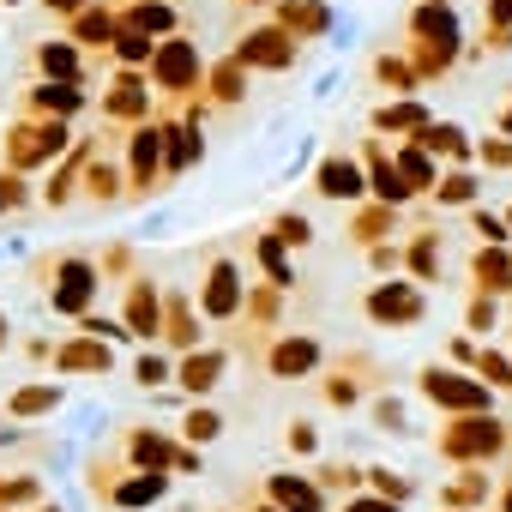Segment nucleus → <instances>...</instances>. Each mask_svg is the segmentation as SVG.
<instances>
[{"label":"nucleus","instance_id":"1","mask_svg":"<svg viewBox=\"0 0 512 512\" xmlns=\"http://www.w3.org/2000/svg\"><path fill=\"white\" fill-rule=\"evenodd\" d=\"M422 398L446 416H494V392L464 368H422Z\"/></svg>","mask_w":512,"mask_h":512},{"label":"nucleus","instance_id":"2","mask_svg":"<svg viewBox=\"0 0 512 512\" xmlns=\"http://www.w3.org/2000/svg\"><path fill=\"white\" fill-rule=\"evenodd\" d=\"M440 452L458 458V464H488L506 452V422L500 416H458L446 434H440Z\"/></svg>","mask_w":512,"mask_h":512},{"label":"nucleus","instance_id":"3","mask_svg":"<svg viewBox=\"0 0 512 512\" xmlns=\"http://www.w3.org/2000/svg\"><path fill=\"white\" fill-rule=\"evenodd\" d=\"M422 314H428V296L416 284H380L368 296V320L374 326H416Z\"/></svg>","mask_w":512,"mask_h":512},{"label":"nucleus","instance_id":"4","mask_svg":"<svg viewBox=\"0 0 512 512\" xmlns=\"http://www.w3.org/2000/svg\"><path fill=\"white\" fill-rule=\"evenodd\" d=\"M470 278H476V296H512V247H476L470 260Z\"/></svg>","mask_w":512,"mask_h":512},{"label":"nucleus","instance_id":"5","mask_svg":"<svg viewBox=\"0 0 512 512\" xmlns=\"http://www.w3.org/2000/svg\"><path fill=\"white\" fill-rule=\"evenodd\" d=\"M314 187H320L326 199H362V193H368V175H362L350 157H326L320 175H314Z\"/></svg>","mask_w":512,"mask_h":512},{"label":"nucleus","instance_id":"6","mask_svg":"<svg viewBox=\"0 0 512 512\" xmlns=\"http://www.w3.org/2000/svg\"><path fill=\"white\" fill-rule=\"evenodd\" d=\"M235 308H241V272L229 260H217L211 266V284H205V314L211 320H229Z\"/></svg>","mask_w":512,"mask_h":512},{"label":"nucleus","instance_id":"7","mask_svg":"<svg viewBox=\"0 0 512 512\" xmlns=\"http://www.w3.org/2000/svg\"><path fill=\"white\" fill-rule=\"evenodd\" d=\"M416 145H422L428 157H452V163H470V139H464V127H458V121H428V127L416 133Z\"/></svg>","mask_w":512,"mask_h":512},{"label":"nucleus","instance_id":"8","mask_svg":"<svg viewBox=\"0 0 512 512\" xmlns=\"http://www.w3.org/2000/svg\"><path fill=\"white\" fill-rule=\"evenodd\" d=\"M392 169H398L404 193H434V181H440V169H434V157H428L422 145H404V151H392Z\"/></svg>","mask_w":512,"mask_h":512},{"label":"nucleus","instance_id":"9","mask_svg":"<svg viewBox=\"0 0 512 512\" xmlns=\"http://www.w3.org/2000/svg\"><path fill=\"white\" fill-rule=\"evenodd\" d=\"M241 61H253V67H290L296 61V43L284 31H253L241 43Z\"/></svg>","mask_w":512,"mask_h":512},{"label":"nucleus","instance_id":"10","mask_svg":"<svg viewBox=\"0 0 512 512\" xmlns=\"http://www.w3.org/2000/svg\"><path fill=\"white\" fill-rule=\"evenodd\" d=\"M151 67H157V79H163L169 91H181V85H187V79L199 73V55H193V43H163Z\"/></svg>","mask_w":512,"mask_h":512},{"label":"nucleus","instance_id":"11","mask_svg":"<svg viewBox=\"0 0 512 512\" xmlns=\"http://www.w3.org/2000/svg\"><path fill=\"white\" fill-rule=\"evenodd\" d=\"M368 193H374L380 205H404V199H410L404 181H398V169H392V157H386L380 145H368Z\"/></svg>","mask_w":512,"mask_h":512},{"label":"nucleus","instance_id":"12","mask_svg":"<svg viewBox=\"0 0 512 512\" xmlns=\"http://www.w3.org/2000/svg\"><path fill=\"white\" fill-rule=\"evenodd\" d=\"M272 500L284 512H326V494L308 482V476H272Z\"/></svg>","mask_w":512,"mask_h":512},{"label":"nucleus","instance_id":"13","mask_svg":"<svg viewBox=\"0 0 512 512\" xmlns=\"http://www.w3.org/2000/svg\"><path fill=\"white\" fill-rule=\"evenodd\" d=\"M314 362H320V344H314V338H284V344L272 350V374H278V380H296V374H308Z\"/></svg>","mask_w":512,"mask_h":512},{"label":"nucleus","instance_id":"14","mask_svg":"<svg viewBox=\"0 0 512 512\" xmlns=\"http://www.w3.org/2000/svg\"><path fill=\"white\" fill-rule=\"evenodd\" d=\"M428 121H434V115H428V109H422L416 97H404V103H386V109H374V127H380V133H422Z\"/></svg>","mask_w":512,"mask_h":512},{"label":"nucleus","instance_id":"15","mask_svg":"<svg viewBox=\"0 0 512 512\" xmlns=\"http://www.w3.org/2000/svg\"><path fill=\"white\" fill-rule=\"evenodd\" d=\"M488 488H494V482L482 476V464H464V476H458L440 500H446V506H458V512H476V506L488 500Z\"/></svg>","mask_w":512,"mask_h":512},{"label":"nucleus","instance_id":"16","mask_svg":"<svg viewBox=\"0 0 512 512\" xmlns=\"http://www.w3.org/2000/svg\"><path fill=\"white\" fill-rule=\"evenodd\" d=\"M217 374H223V350H199V356H187L181 362V386L199 398V392H211L217 386Z\"/></svg>","mask_w":512,"mask_h":512},{"label":"nucleus","instance_id":"17","mask_svg":"<svg viewBox=\"0 0 512 512\" xmlns=\"http://www.w3.org/2000/svg\"><path fill=\"white\" fill-rule=\"evenodd\" d=\"M470 368H476V380H482L488 392H512V356H506V350H488V344H482Z\"/></svg>","mask_w":512,"mask_h":512},{"label":"nucleus","instance_id":"18","mask_svg":"<svg viewBox=\"0 0 512 512\" xmlns=\"http://www.w3.org/2000/svg\"><path fill=\"white\" fill-rule=\"evenodd\" d=\"M476 193H482V181H476L470 169H452V175L434 181V199H440V205H476Z\"/></svg>","mask_w":512,"mask_h":512},{"label":"nucleus","instance_id":"19","mask_svg":"<svg viewBox=\"0 0 512 512\" xmlns=\"http://www.w3.org/2000/svg\"><path fill=\"white\" fill-rule=\"evenodd\" d=\"M85 296H91V266H85V260H73V266L61 272V296H55V308L79 314V308H85Z\"/></svg>","mask_w":512,"mask_h":512},{"label":"nucleus","instance_id":"20","mask_svg":"<svg viewBox=\"0 0 512 512\" xmlns=\"http://www.w3.org/2000/svg\"><path fill=\"white\" fill-rule=\"evenodd\" d=\"M470 229L482 235V247H512L506 217H500V211H488V205H470Z\"/></svg>","mask_w":512,"mask_h":512},{"label":"nucleus","instance_id":"21","mask_svg":"<svg viewBox=\"0 0 512 512\" xmlns=\"http://www.w3.org/2000/svg\"><path fill=\"white\" fill-rule=\"evenodd\" d=\"M368 482H374V494H380V500H392V506H404V500L416 494V482H404V476H398V470H386V464H374V470H368Z\"/></svg>","mask_w":512,"mask_h":512},{"label":"nucleus","instance_id":"22","mask_svg":"<svg viewBox=\"0 0 512 512\" xmlns=\"http://www.w3.org/2000/svg\"><path fill=\"white\" fill-rule=\"evenodd\" d=\"M272 241H284V247H308V241H314V223H308L302 211H284V217L272 223Z\"/></svg>","mask_w":512,"mask_h":512},{"label":"nucleus","instance_id":"23","mask_svg":"<svg viewBox=\"0 0 512 512\" xmlns=\"http://www.w3.org/2000/svg\"><path fill=\"white\" fill-rule=\"evenodd\" d=\"M284 25H290V31H326L332 13L320 7V0H302V7H284Z\"/></svg>","mask_w":512,"mask_h":512},{"label":"nucleus","instance_id":"24","mask_svg":"<svg viewBox=\"0 0 512 512\" xmlns=\"http://www.w3.org/2000/svg\"><path fill=\"white\" fill-rule=\"evenodd\" d=\"M410 266H416V278H422V284H434V278H440V247H434V235H416Z\"/></svg>","mask_w":512,"mask_h":512},{"label":"nucleus","instance_id":"25","mask_svg":"<svg viewBox=\"0 0 512 512\" xmlns=\"http://www.w3.org/2000/svg\"><path fill=\"white\" fill-rule=\"evenodd\" d=\"M464 326H470L476 338H488V332L500 326V302H494V296H476V302H470V314H464Z\"/></svg>","mask_w":512,"mask_h":512},{"label":"nucleus","instance_id":"26","mask_svg":"<svg viewBox=\"0 0 512 512\" xmlns=\"http://www.w3.org/2000/svg\"><path fill=\"white\" fill-rule=\"evenodd\" d=\"M163 488H169L163 470H151V476H133V482L121 488V500H127V506H145V500H163Z\"/></svg>","mask_w":512,"mask_h":512},{"label":"nucleus","instance_id":"27","mask_svg":"<svg viewBox=\"0 0 512 512\" xmlns=\"http://www.w3.org/2000/svg\"><path fill=\"white\" fill-rule=\"evenodd\" d=\"M260 260H266V272H272V284H296V272H290V260H284V241H272V235H260Z\"/></svg>","mask_w":512,"mask_h":512},{"label":"nucleus","instance_id":"28","mask_svg":"<svg viewBox=\"0 0 512 512\" xmlns=\"http://www.w3.org/2000/svg\"><path fill=\"white\" fill-rule=\"evenodd\" d=\"M374 422H380L386 434H416V428H410V410H404L398 398H380V404H374Z\"/></svg>","mask_w":512,"mask_h":512},{"label":"nucleus","instance_id":"29","mask_svg":"<svg viewBox=\"0 0 512 512\" xmlns=\"http://www.w3.org/2000/svg\"><path fill=\"white\" fill-rule=\"evenodd\" d=\"M223 434V422H217V410H187V440H217Z\"/></svg>","mask_w":512,"mask_h":512},{"label":"nucleus","instance_id":"30","mask_svg":"<svg viewBox=\"0 0 512 512\" xmlns=\"http://www.w3.org/2000/svg\"><path fill=\"white\" fill-rule=\"evenodd\" d=\"M133 452H139L145 464H169V458H175V452H169V440H157V434H139V440H133Z\"/></svg>","mask_w":512,"mask_h":512},{"label":"nucleus","instance_id":"31","mask_svg":"<svg viewBox=\"0 0 512 512\" xmlns=\"http://www.w3.org/2000/svg\"><path fill=\"white\" fill-rule=\"evenodd\" d=\"M488 169H512V139H482V151H476Z\"/></svg>","mask_w":512,"mask_h":512},{"label":"nucleus","instance_id":"32","mask_svg":"<svg viewBox=\"0 0 512 512\" xmlns=\"http://www.w3.org/2000/svg\"><path fill=\"white\" fill-rule=\"evenodd\" d=\"M374 73H380V79H386V85H404V91H416V73H410V67H404V61H392V55H386V61H380V67H374Z\"/></svg>","mask_w":512,"mask_h":512},{"label":"nucleus","instance_id":"33","mask_svg":"<svg viewBox=\"0 0 512 512\" xmlns=\"http://www.w3.org/2000/svg\"><path fill=\"white\" fill-rule=\"evenodd\" d=\"M133 163H139V181H151V169H157V133H139V151H133Z\"/></svg>","mask_w":512,"mask_h":512},{"label":"nucleus","instance_id":"34","mask_svg":"<svg viewBox=\"0 0 512 512\" xmlns=\"http://www.w3.org/2000/svg\"><path fill=\"white\" fill-rule=\"evenodd\" d=\"M350 482H356L350 464H320V476H314V488H350Z\"/></svg>","mask_w":512,"mask_h":512},{"label":"nucleus","instance_id":"35","mask_svg":"<svg viewBox=\"0 0 512 512\" xmlns=\"http://www.w3.org/2000/svg\"><path fill=\"white\" fill-rule=\"evenodd\" d=\"M169 25H175L169 7H139V31H169Z\"/></svg>","mask_w":512,"mask_h":512},{"label":"nucleus","instance_id":"36","mask_svg":"<svg viewBox=\"0 0 512 512\" xmlns=\"http://www.w3.org/2000/svg\"><path fill=\"white\" fill-rule=\"evenodd\" d=\"M314 446H320V434H314V422H296V428H290V452H302V458H308Z\"/></svg>","mask_w":512,"mask_h":512},{"label":"nucleus","instance_id":"37","mask_svg":"<svg viewBox=\"0 0 512 512\" xmlns=\"http://www.w3.org/2000/svg\"><path fill=\"white\" fill-rule=\"evenodd\" d=\"M217 97H223V103L241 97V67H223V73H217Z\"/></svg>","mask_w":512,"mask_h":512},{"label":"nucleus","instance_id":"38","mask_svg":"<svg viewBox=\"0 0 512 512\" xmlns=\"http://www.w3.org/2000/svg\"><path fill=\"white\" fill-rule=\"evenodd\" d=\"M344 512H404V506H392L380 494H362V500H344Z\"/></svg>","mask_w":512,"mask_h":512},{"label":"nucleus","instance_id":"39","mask_svg":"<svg viewBox=\"0 0 512 512\" xmlns=\"http://www.w3.org/2000/svg\"><path fill=\"white\" fill-rule=\"evenodd\" d=\"M356 31H362L356 19H338V25H332V49H350V43H356Z\"/></svg>","mask_w":512,"mask_h":512},{"label":"nucleus","instance_id":"40","mask_svg":"<svg viewBox=\"0 0 512 512\" xmlns=\"http://www.w3.org/2000/svg\"><path fill=\"white\" fill-rule=\"evenodd\" d=\"M500 25H512V0H488V31H500Z\"/></svg>","mask_w":512,"mask_h":512},{"label":"nucleus","instance_id":"41","mask_svg":"<svg viewBox=\"0 0 512 512\" xmlns=\"http://www.w3.org/2000/svg\"><path fill=\"white\" fill-rule=\"evenodd\" d=\"M163 374H169V368H163L157 356H145V362H139V380H145V386H163Z\"/></svg>","mask_w":512,"mask_h":512},{"label":"nucleus","instance_id":"42","mask_svg":"<svg viewBox=\"0 0 512 512\" xmlns=\"http://www.w3.org/2000/svg\"><path fill=\"white\" fill-rule=\"evenodd\" d=\"M49 73H73V55L67 49H49Z\"/></svg>","mask_w":512,"mask_h":512},{"label":"nucleus","instance_id":"43","mask_svg":"<svg viewBox=\"0 0 512 512\" xmlns=\"http://www.w3.org/2000/svg\"><path fill=\"white\" fill-rule=\"evenodd\" d=\"M452 362H476V344L470 338H452Z\"/></svg>","mask_w":512,"mask_h":512},{"label":"nucleus","instance_id":"44","mask_svg":"<svg viewBox=\"0 0 512 512\" xmlns=\"http://www.w3.org/2000/svg\"><path fill=\"white\" fill-rule=\"evenodd\" d=\"M494 127H500V139H512V97H506V109H500V121H494Z\"/></svg>","mask_w":512,"mask_h":512},{"label":"nucleus","instance_id":"45","mask_svg":"<svg viewBox=\"0 0 512 512\" xmlns=\"http://www.w3.org/2000/svg\"><path fill=\"white\" fill-rule=\"evenodd\" d=\"M500 512H512V482H506V488H500Z\"/></svg>","mask_w":512,"mask_h":512},{"label":"nucleus","instance_id":"46","mask_svg":"<svg viewBox=\"0 0 512 512\" xmlns=\"http://www.w3.org/2000/svg\"><path fill=\"white\" fill-rule=\"evenodd\" d=\"M49 7H79V0H49Z\"/></svg>","mask_w":512,"mask_h":512},{"label":"nucleus","instance_id":"47","mask_svg":"<svg viewBox=\"0 0 512 512\" xmlns=\"http://www.w3.org/2000/svg\"><path fill=\"white\" fill-rule=\"evenodd\" d=\"M422 7H452V0H422Z\"/></svg>","mask_w":512,"mask_h":512},{"label":"nucleus","instance_id":"48","mask_svg":"<svg viewBox=\"0 0 512 512\" xmlns=\"http://www.w3.org/2000/svg\"><path fill=\"white\" fill-rule=\"evenodd\" d=\"M506 229H512V211H506Z\"/></svg>","mask_w":512,"mask_h":512}]
</instances>
